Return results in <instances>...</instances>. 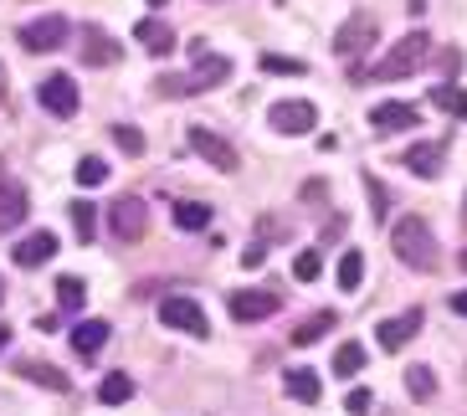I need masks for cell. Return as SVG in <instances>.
I'll list each match as a JSON object with an SVG mask.
<instances>
[{"mask_svg":"<svg viewBox=\"0 0 467 416\" xmlns=\"http://www.w3.org/2000/svg\"><path fill=\"white\" fill-rule=\"evenodd\" d=\"M113 145H119L123 154H144V134L134 124H119V129H113Z\"/></svg>","mask_w":467,"mask_h":416,"instance_id":"cell-34","label":"cell"},{"mask_svg":"<svg viewBox=\"0 0 467 416\" xmlns=\"http://www.w3.org/2000/svg\"><path fill=\"white\" fill-rule=\"evenodd\" d=\"M129 395H134V375H103V386H98V401L103 406H123V401H129Z\"/></svg>","mask_w":467,"mask_h":416,"instance_id":"cell-24","label":"cell"},{"mask_svg":"<svg viewBox=\"0 0 467 416\" xmlns=\"http://www.w3.org/2000/svg\"><path fill=\"white\" fill-rule=\"evenodd\" d=\"M421 329V309H406L401 319H386V324H375V339H380V350H401L411 334Z\"/></svg>","mask_w":467,"mask_h":416,"instance_id":"cell-18","label":"cell"},{"mask_svg":"<svg viewBox=\"0 0 467 416\" xmlns=\"http://www.w3.org/2000/svg\"><path fill=\"white\" fill-rule=\"evenodd\" d=\"M406 391L416 395V401H431V395H437V380H431L427 365H411L406 370Z\"/></svg>","mask_w":467,"mask_h":416,"instance_id":"cell-31","label":"cell"},{"mask_svg":"<svg viewBox=\"0 0 467 416\" xmlns=\"http://www.w3.org/2000/svg\"><path fill=\"white\" fill-rule=\"evenodd\" d=\"M190 52H196V72H185V78L164 72V78H154V93H160V98H196V93H205V87H216L231 78V62H226L221 52H211L205 42H196Z\"/></svg>","mask_w":467,"mask_h":416,"instance_id":"cell-1","label":"cell"},{"mask_svg":"<svg viewBox=\"0 0 467 416\" xmlns=\"http://www.w3.org/2000/svg\"><path fill=\"white\" fill-rule=\"evenodd\" d=\"M67 216H72L78 242H93V231H98V206H93V201H72V206H67Z\"/></svg>","mask_w":467,"mask_h":416,"instance_id":"cell-26","label":"cell"},{"mask_svg":"<svg viewBox=\"0 0 467 416\" xmlns=\"http://www.w3.org/2000/svg\"><path fill=\"white\" fill-rule=\"evenodd\" d=\"M401 165L416 170L421 180H437V175H442V165H447V145H442V139H437V145H427V139H421V145H411L406 154H401Z\"/></svg>","mask_w":467,"mask_h":416,"instance_id":"cell-15","label":"cell"},{"mask_svg":"<svg viewBox=\"0 0 467 416\" xmlns=\"http://www.w3.org/2000/svg\"><path fill=\"white\" fill-rule=\"evenodd\" d=\"M78 57L88 67H113L123 57V46L103 31V26H82V46H78Z\"/></svg>","mask_w":467,"mask_h":416,"instance_id":"cell-14","label":"cell"},{"mask_svg":"<svg viewBox=\"0 0 467 416\" xmlns=\"http://www.w3.org/2000/svg\"><path fill=\"white\" fill-rule=\"evenodd\" d=\"M0 298H5V288H0Z\"/></svg>","mask_w":467,"mask_h":416,"instance_id":"cell-45","label":"cell"},{"mask_svg":"<svg viewBox=\"0 0 467 416\" xmlns=\"http://www.w3.org/2000/svg\"><path fill=\"white\" fill-rule=\"evenodd\" d=\"M319 272H324V257H319V252H298V262H293V278H298V283H313Z\"/></svg>","mask_w":467,"mask_h":416,"instance_id":"cell-33","label":"cell"},{"mask_svg":"<svg viewBox=\"0 0 467 416\" xmlns=\"http://www.w3.org/2000/svg\"><path fill=\"white\" fill-rule=\"evenodd\" d=\"M103 345H108V319H78V324H72V350H78L82 360H98Z\"/></svg>","mask_w":467,"mask_h":416,"instance_id":"cell-17","label":"cell"},{"mask_svg":"<svg viewBox=\"0 0 467 416\" xmlns=\"http://www.w3.org/2000/svg\"><path fill=\"white\" fill-rule=\"evenodd\" d=\"M190 149L201 154L211 170H221V175H231V170H242V154L226 145L216 129H205V124H190Z\"/></svg>","mask_w":467,"mask_h":416,"instance_id":"cell-5","label":"cell"},{"mask_svg":"<svg viewBox=\"0 0 467 416\" xmlns=\"http://www.w3.org/2000/svg\"><path fill=\"white\" fill-rule=\"evenodd\" d=\"M452 313H463V319H467V288H463V293H452Z\"/></svg>","mask_w":467,"mask_h":416,"instance_id":"cell-39","label":"cell"},{"mask_svg":"<svg viewBox=\"0 0 467 416\" xmlns=\"http://www.w3.org/2000/svg\"><path fill=\"white\" fill-rule=\"evenodd\" d=\"M278 309H283V298H278L272 288L231 293V319H242V324H257V319H272Z\"/></svg>","mask_w":467,"mask_h":416,"instance_id":"cell-11","label":"cell"},{"mask_svg":"<svg viewBox=\"0 0 467 416\" xmlns=\"http://www.w3.org/2000/svg\"><path fill=\"white\" fill-rule=\"evenodd\" d=\"M427 57H431V37L427 31H406V37L375 62V78H380V83H401V78H411L416 67H427Z\"/></svg>","mask_w":467,"mask_h":416,"instance_id":"cell-3","label":"cell"},{"mask_svg":"<svg viewBox=\"0 0 467 416\" xmlns=\"http://www.w3.org/2000/svg\"><path fill=\"white\" fill-rule=\"evenodd\" d=\"M345 406H349V416H365L370 412V391H349Z\"/></svg>","mask_w":467,"mask_h":416,"instance_id":"cell-37","label":"cell"},{"mask_svg":"<svg viewBox=\"0 0 467 416\" xmlns=\"http://www.w3.org/2000/svg\"><path fill=\"white\" fill-rule=\"evenodd\" d=\"M175 227H185V231H205L211 227V206H201V201H175Z\"/></svg>","mask_w":467,"mask_h":416,"instance_id":"cell-22","label":"cell"},{"mask_svg":"<svg viewBox=\"0 0 467 416\" xmlns=\"http://www.w3.org/2000/svg\"><path fill=\"white\" fill-rule=\"evenodd\" d=\"M370 129H375V134L421 129V108H416V104H375V108H370Z\"/></svg>","mask_w":467,"mask_h":416,"instance_id":"cell-13","label":"cell"},{"mask_svg":"<svg viewBox=\"0 0 467 416\" xmlns=\"http://www.w3.org/2000/svg\"><path fill=\"white\" fill-rule=\"evenodd\" d=\"M267 124L278 129V134H308V129L319 124V108L304 104V98H283V104H272Z\"/></svg>","mask_w":467,"mask_h":416,"instance_id":"cell-9","label":"cell"},{"mask_svg":"<svg viewBox=\"0 0 467 416\" xmlns=\"http://www.w3.org/2000/svg\"><path fill=\"white\" fill-rule=\"evenodd\" d=\"M406 11H411V16H421V11H427V0H411Z\"/></svg>","mask_w":467,"mask_h":416,"instance_id":"cell-40","label":"cell"},{"mask_svg":"<svg viewBox=\"0 0 467 416\" xmlns=\"http://www.w3.org/2000/svg\"><path fill=\"white\" fill-rule=\"evenodd\" d=\"M375 37H380V16H370V11H354L339 31H334V57H345V62H354L365 46H375Z\"/></svg>","mask_w":467,"mask_h":416,"instance_id":"cell-4","label":"cell"},{"mask_svg":"<svg viewBox=\"0 0 467 416\" xmlns=\"http://www.w3.org/2000/svg\"><path fill=\"white\" fill-rule=\"evenodd\" d=\"M360 283H365V257H360V252H345V257H339V288L354 293Z\"/></svg>","mask_w":467,"mask_h":416,"instance_id":"cell-27","label":"cell"},{"mask_svg":"<svg viewBox=\"0 0 467 416\" xmlns=\"http://www.w3.org/2000/svg\"><path fill=\"white\" fill-rule=\"evenodd\" d=\"M263 262H267V247L263 242H252V247L242 252V268H263Z\"/></svg>","mask_w":467,"mask_h":416,"instance_id":"cell-36","label":"cell"},{"mask_svg":"<svg viewBox=\"0 0 467 416\" xmlns=\"http://www.w3.org/2000/svg\"><path fill=\"white\" fill-rule=\"evenodd\" d=\"M288 395H293V401H304V406H313V401H319V395H324V386H319V375L313 370H288Z\"/></svg>","mask_w":467,"mask_h":416,"instance_id":"cell-20","label":"cell"},{"mask_svg":"<svg viewBox=\"0 0 467 416\" xmlns=\"http://www.w3.org/2000/svg\"><path fill=\"white\" fill-rule=\"evenodd\" d=\"M390 247H396V257H401L406 268H416V272H437V268H442V247H437V231H431L421 216H406V221H396V231H390Z\"/></svg>","mask_w":467,"mask_h":416,"instance_id":"cell-2","label":"cell"},{"mask_svg":"<svg viewBox=\"0 0 467 416\" xmlns=\"http://www.w3.org/2000/svg\"><path fill=\"white\" fill-rule=\"evenodd\" d=\"M360 365H365V345H339L334 350V375H360Z\"/></svg>","mask_w":467,"mask_h":416,"instance_id":"cell-28","label":"cell"},{"mask_svg":"<svg viewBox=\"0 0 467 416\" xmlns=\"http://www.w3.org/2000/svg\"><path fill=\"white\" fill-rule=\"evenodd\" d=\"M37 98H41V108L57 113V119H72V113H78V83H72L67 72H52V78L37 87Z\"/></svg>","mask_w":467,"mask_h":416,"instance_id":"cell-10","label":"cell"},{"mask_svg":"<svg viewBox=\"0 0 467 416\" xmlns=\"http://www.w3.org/2000/svg\"><path fill=\"white\" fill-rule=\"evenodd\" d=\"M108 227H113V242H139L144 231H149V206H144L139 196H119L108 206Z\"/></svg>","mask_w":467,"mask_h":416,"instance_id":"cell-6","label":"cell"},{"mask_svg":"<svg viewBox=\"0 0 467 416\" xmlns=\"http://www.w3.org/2000/svg\"><path fill=\"white\" fill-rule=\"evenodd\" d=\"M72 175H78L82 190H93V186H103V180H108V165H103L98 154H88V160H78V170H72Z\"/></svg>","mask_w":467,"mask_h":416,"instance_id":"cell-30","label":"cell"},{"mask_svg":"<svg viewBox=\"0 0 467 416\" xmlns=\"http://www.w3.org/2000/svg\"><path fill=\"white\" fill-rule=\"evenodd\" d=\"M339 319H334V309H324V313H313V319H304L298 329H293V345H313V339H324L329 329H334Z\"/></svg>","mask_w":467,"mask_h":416,"instance_id":"cell-25","label":"cell"},{"mask_svg":"<svg viewBox=\"0 0 467 416\" xmlns=\"http://www.w3.org/2000/svg\"><path fill=\"white\" fill-rule=\"evenodd\" d=\"M57 304L67 313H78L88 304V288H82V278H57Z\"/></svg>","mask_w":467,"mask_h":416,"instance_id":"cell-29","label":"cell"},{"mask_svg":"<svg viewBox=\"0 0 467 416\" xmlns=\"http://www.w3.org/2000/svg\"><path fill=\"white\" fill-rule=\"evenodd\" d=\"M345 227H349L345 216H329V221H324V242H334V237H345Z\"/></svg>","mask_w":467,"mask_h":416,"instance_id":"cell-38","label":"cell"},{"mask_svg":"<svg viewBox=\"0 0 467 416\" xmlns=\"http://www.w3.org/2000/svg\"><path fill=\"white\" fill-rule=\"evenodd\" d=\"M431 104L442 108V113H452V119H467V87L437 83V87H431Z\"/></svg>","mask_w":467,"mask_h":416,"instance_id":"cell-21","label":"cell"},{"mask_svg":"<svg viewBox=\"0 0 467 416\" xmlns=\"http://www.w3.org/2000/svg\"><path fill=\"white\" fill-rule=\"evenodd\" d=\"M5 339H11V329H5V324H0V350H5Z\"/></svg>","mask_w":467,"mask_h":416,"instance_id":"cell-41","label":"cell"},{"mask_svg":"<svg viewBox=\"0 0 467 416\" xmlns=\"http://www.w3.org/2000/svg\"><path fill=\"white\" fill-rule=\"evenodd\" d=\"M463 221H467V201H463Z\"/></svg>","mask_w":467,"mask_h":416,"instance_id":"cell-44","label":"cell"},{"mask_svg":"<svg viewBox=\"0 0 467 416\" xmlns=\"http://www.w3.org/2000/svg\"><path fill=\"white\" fill-rule=\"evenodd\" d=\"M26 211H31L26 190H21L16 180H0V231L21 227V221H26Z\"/></svg>","mask_w":467,"mask_h":416,"instance_id":"cell-19","label":"cell"},{"mask_svg":"<svg viewBox=\"0 0 467 416\" xmlns=\"http://www.w3.org/2000/svg\"><path fill=\"white\" fill-rule=\"evenodd\" d=\"M21 375H26V380H37V386H52V391H67V386H72L57 365H41V360H21Z\"/></svg>","mask_w":467,"mask_h":416,"instance_id":"cell-23","label":"cell"},{"mask_svg":"<svg viewBox=\"0 0 467 416\" xmlns=\"http://www.w3.org/2000/svg\"><path fill=\"white\" fill-rule=\"evenodd\" d=\"M62 42H67V16H57V11L21 26V46L26 52H57Z\"/></svg>","mask_w":467,"mask_h":416,"instance_id":"cell-8","label":"cell"},{"mask_svg":"<svg viewBox=\"0 0 467 416\" xmlns=\"http://www.w3.org/2000/svg\"><path fill=\"white\" fill-rule=\"evenodd\" d=\"M437 67H442V83H452V72H463V52H437Z\"/></svg>","mask_w":467,"mask_h":416,"instance_id":"cell-35","label":"cell"},{"mask_svg":"<svg viewBox=\"0 0 467 416\" xmlns=\"http://www.w3.org/2000/svg\"><path fill=\"white\" fill-rule=\"evenodd\" d=\"M16 268H41V262H52L57 257V237L52 231H31V237H21L16 242Z\"/></svg>","mask_w":467,"mask_h":416,"instance_id":"cell-16","label":"cell"},{"mask_svg":"<svg viewBox=\"0 0 467 416\" xmlns=\"http://www.w3.org/2000/svg\"><path fill=\"white\" fill-rule=\"evenodd\" d=\"M134 42H139L149 57H170V52L180 46V37H175V26L164 21V16H144V21L134 26Z\"/></svg>","mask_w":467,"mask_h":416,"instance_id":"cell-12","label":"cell"},{"mask_svg":"<svg viewBox=\"0 0 467 416\" xmlns=\"http://www.w3.org/2000/svg\"><path fill=\"white\" fill-rule=\"evenodd\" d=\"M263 72H283V78H304L308 67L298 57H278V52H263Z\"/></svg>","mask_w":467,"mask_h":416,"instance_id":"cell-32","label":"cell"},{"mask_svg":"<svg viewBox=\"0 0 467 416\" xmlns=\"http://www.w3.org/2000/svg\"><path fill=\"white\" fill-rule=\"evenodd\" d=\"M457 262H463V268H467V252H463V257H457Z\"/></svg>","mask_w":467,"mask_h":416,"instance_id":"cell-43","label":"cell"},{"mask_svg":"<svg viewBox=\"0 0 467 416\" xmlns=\"http://www.w3.org/2000/svg\"><path fill=\"white\" fill-rule=\"evenodd\" d=\"M149 5H170V0H149Z\"/></svg>","mask_w":467,"mask_h":416,"instance_id":"cell-42","label":"cell"},{"mask_svg":"<svg viewBox=\"0 0 467 416\" xmlns=\"http://www.w3.org/2000/svg\"><path fill=\"white\" fill-rule=\"evenodd\" d=\"M160 319L170 324V329H180V334H196V339H205L211 334V324H205V309L190 298V293H170L160 304Z\"/></svg>","mask_w":467,"mask_h":416,"instance_id":"cell-7","label":"cell"}]
</instances>
